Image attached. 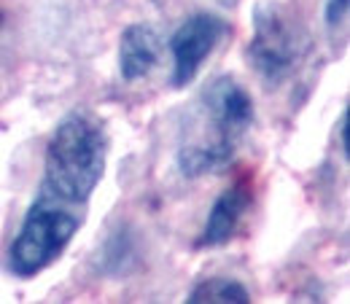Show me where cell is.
<instances>
[{"label": "cell", "instance_id": "8992f818", "mask_svg": "<svg viewBox=\"0 0 350 304\" xmlns=\"http://www.w3.org/2000/svg\"><path fill=\"white\" fill-rule=\"evenodd\" d=\"M251 199H254V191H251V183L245 178L232 183L226 191H221V197L211 208V216H208V223H205L197 245L200 248L226 245L237 234L240 221L245 218L248 208H251Z\"/></svg>", "mask_w": 350, "mask_h": 304}, {"label": "cell", "instance_id": "277c9868", "mask_svg": "<svg viewBox=\"0 0 350 304\" xmlns=\"http://www.w3.org/2000/svg\"><path fill=\"white\" fill-rule=\"evenodd\" d=\"M307 51V38L297 19L275 3H264L254 16L248 57L267 84H280L294 73Z\"/></svg>", "mask_w": 350, "mask_h": 304}, {"label": "cell", "instance_id": "52a82bcc", "mask_svg": "<svg viewBox=\"0 0 350 304\" xmlns=\"http://www.w3.org/2000/svg\"><path fill=\"white\" fill-rule=\"evenodd\" d=\"M159 36L148 25H132L124 30L122 44H119V70L124 81H137L146 79L157 62H159Z\"/></svg>", "mask_w": 350, "mask_h": 304}, {"label": "cell", "instance_id": "3957f363", "mask_svg": "<svg viewBox=\"0 0 350 304\" xmlns=\"http://www.w3.org/2000/svg\"><path fill=\"white\" fill-rule=\"evenodd\" d=\"M79 226H81V218L73 213V205L41 186L8 253L14 275L36 277L46 266H51L62 256V251L68 248Z\"/></svg>", "mask_w": 350, "mask_h": 304}, {"label": "cell", "instance_id": "ba28073f", "mask_svg": "<svg viewBox=\"0 0 350 304\" xmlns=\"http://www.w3.org/2000/svg\"><path fill=\"white\" fill-rule=\"evenodd\" d=\"M189 304H248L251 294L232 277H208L189 294Z\"/></svg>", "mask_w": 350, "mask_h": 304}, {"label": "cell", "instance_id": "6da1fadb", "mask_svg": "<svg viewBox=\"0 0 350 304\" xmlns=\"http://www.w3.org/2000/svg\"><path fill=\"white\" fill-rule=\"evenodd\" d=\"M254 124V100L234 79L221 76L202 94V113L189 143L178 151V167L186 178L219 173L226 167Z\"/></svg>", "mask_w": 350, "mask_h": 304}, {"label": "cell", "instance_id": "7a4b0ae2", "mask_svg": "<svg viewBox=\"0 0 350 304\" xmlns=\"http://www.w3.org/2000/svg\"><path fill=\"white\" fill-rule=\"evenodd\" d=\"M108 140L87 113L65 116L46 146L44 186L70 205H81L97 189L105 170Z\"/></svg>", "mask_w": 350, "mask_h": 304}, {"label": "cell", "instance_id": "9c48e42d", "mask_svg": "<svg viewBox=\"0 0 350 304\" xmlns=\"http://www.w3.org/2000/svg\"><path fill=\"white\" fill-rule=\"evenodd\" d=\"M348 14V0H326V25L334 27L345 19Z\"/></svg>", "mask_w": 350, "mask_h": 304}, {"label": "cell", "instance_id": "5b68a950", "mask_svg": "<svg viewBox=\"0 0 350 304\" xmlns=\"http://www.w3.org/2000/svg\"><path fill=\"white\" fill-rule=\"evenodd\" d=\"M229 33V25L216 14H194L189 16L170 38L173 51V87H186L202 68V62L213 54L221 38Z\"/></svg>", "mask_w": 350, "mask_h": 304}]
</instances>
